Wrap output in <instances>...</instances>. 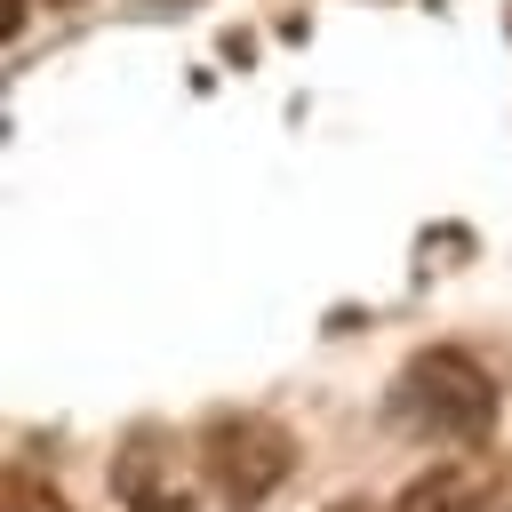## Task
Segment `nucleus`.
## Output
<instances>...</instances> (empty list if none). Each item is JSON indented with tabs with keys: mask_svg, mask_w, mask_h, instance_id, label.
<instances>
[{
	"mask_svg": "<svg viewBox=\"0 0 512 512\" xmlns=\"http://www.w3.org/2000/svg\"><path fill=\"white\" fill-rule=\"evenodd\" d=\"M0 512H72V504H64V488H48L32 464H8V496H0Z\"/></svg>",
	"mask_w": 512,
	"mask_h": 512,
	"instance_id": "39448f33",
	"label": "nucleus"
},
{
	"mask_svg": "<svg viewBox=\"0 0 512 512\" xmlns=\"http://www.w3.org/2000/svg\"><path fill=\"white\" fill-rule=\"evenodd\" d=\"M48 8H72V0H48Z\"/></svg>",
	"mask_w": 512,
	"mask_h": 512,
	"instance_id": "6e6552de",
	"label": "nucleus"
},
{
	"mask_svg": "<svg viewBox=\"0 0 512 512\" xmlns=\"http://www.w3.org/2000/svg\"><path fill=\"white\" fill-rule=\"evenodd\" d=\"M496 408H504L496 376L456 344H432L392 376V424L424 448H480L496 432Z\"/></svg>",
	"mask_w": 512,
	"mask_h": 512,
	"instance_id": "f257e3e1",
	"label": "nucleus"
},
{
	"mask_svg": "<svg viewBox=\"0 0 512 512\" xmlns=\"http://www.w3.org/2000/svg\"><path fill=\"white\" fill-rule=\"evenodd\" d=\"M336 512H376V504H336Z\"/></svg>",
	"mask_w": 512,
	"mask_h": 512,
	"instance_id": "0eeeda50",
	"label": "nucleus"
},
{
	"mask_svg": "<svg viewBox=\"0 0 512 512\" xmlns=\"http://www.w3.org/2000/svg\"><path fill=\"white\" fill-rule=\"evenodd\" d=\"M24 8H32V0H8V8H0V32H8V40H16V24H24Z\"/></svg>",
	"mask_w": 512,
	"mask_h": 512,
	"instance_id": "423d86ee",
	"label": "nucleus"
},
{
	"mask_svg": "<svg viewBox=\"0 0 512 512\" xmlns=\"http://www.w3.org/2000/svg\"><path fill=\"white\" fill-rule=\"evenodd\" d=\"M200 472H208V488H216L232 512H256V504L296 472V440H288L272 416H256V408H216V416L200 424Z\"/></svg>",
	"mask_w": 512,
	"mask_h": 512,
	"instance_id": "f03ea898",
	"label": "nucleus"
},
{
	"mask_svg": "<svg viewBox=\"0 0 512 512\" xmlns=\"http://www.w3.org/2000/svg\"><path fill=\"white\" fill-rule=\"evenodd\" d=\"M200 448H184L160 424H136L112 456V496L128 512H200Z\"/></svg>",
	"mask_w": 512,
	"mask_h": 512,
	"instance_id": "7ed1b4c3",
	"label": "nucleus"
},
{
	"mask_svg": "<svg viewBox=\"0 0 512 512\" xmlns=\"http://www.w3.org/2000/svg\"><path fill=\"white\" fill-rule=\"evenodd\" d=\"M400 512H512V448H464L400 488Z\"/></svg>",
	"mask_w": 512,
	"mask_h": 512,
	"instance_id": "20e7f679",
	"label": "nucleus"
}]
</instances>
